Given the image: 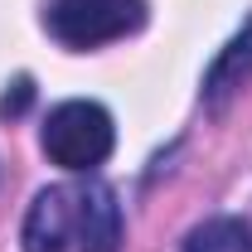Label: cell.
I'll list each match as a JSON object with an SVG mask.
<instances>
[{
	"instance_id": "cell-5",
	"label": "cell",
	"mask_w": 252,
	"mask_h": 252,
	"mask_svg": "<svg viewBox=\"0 0 252 252\" xmlns=\"http://www.w3.org/2000/svg\"><path fill=\"white\" fill-rule=\"evenodd\" d=\"M248 78H252V20L223 44L219 59L209 63V73H204V102L209 107H223Z\"/></svg>"
},
{
	"instance_id": "cell-4",
	"label": "cell",
	"mask_w": 252,
	"mask_h": 252,
	"mask_svg": "<svg viewBox=\"0 0 252 252\" xmlns=\"http://www.w3.org/2000/svg\"><path fill=\"white\" fill-rule=\"evenodd\" d=\"M73 194H78V252H122V204H117V194L102 180H88Z\"/></svg>"
},
{
	"instance_id": "cell-7",
	"label": "cell",
	"mask_w": 252,
	"mask_h": 252,
	"mask_svg": "<svg viewBox=\"0 0 252 252\" xmlns=\"http://www.w3.org/2000/svg\"><path fill=\"white\" fill-rule=\"evenodd\" d=\"M30 78H20V83H15V97L5 93V102H0V117H20V112H25V102H30Z\"/></svg>"
},
{
	"instance_id": "cell-1",
	"label": "cell",
	"mask_w": 252,
	"mask_h": 252,
	"mask_svg": "<svg viewBox=\"0 0 252 252\" xmlns=\"http://www.w3.org/2000/svg\"><path fill=\"white\" fill-rule=\"evenodd\" d=\"M39 141H44V156L54 160V165L88 175V170H97L102 160L112 156L117 126L107 117V107H97V102H59L49 112Z\"/></svg>"
},
{
	"instance_id": "cell-2",
	"label": "cell",
	"mask_w": 252,
	"mask_h": 252,
	"mask_svg": "<svg viewBox=\"0 0 252 252\" xmlns=\"http://www.w3.org/2000/svg\"><path fill=\"white\" fill-rule=\"evenodd\" d=\"M44 25L63 49H97L146 25V0H49Z\"/></svg>"
},
{
	"instance_id": "cell-6",
	"label": "cell",
	"mask_w": 252,
	"mask_h": 252,
	"mask_svg": "<svg viewBox=\"0 0 252 252\" xmlns=\"http://www.w3.org/2000/svg\"><path fill=\"white\" fill-rule=\"evenodd\" d=\"M180 252H252V228L243 219H209L185 238Z\"/></svg>"
},
{
	"instance_id": "cell-3",
	"label": "cell",
	"mask_w": 252,
	"mask_h": 252,
	"mask_svg": "<svg viewBox=\"0 0 252 252\" xmlns=\"http://www.w3.org/2000/svg\"><path fill=\"white\" fill-rule=\"evenodd\" d=\"M78 243V194L73 189H39L25 214V252H68Z\"/></svg>"
}]
</instances>
